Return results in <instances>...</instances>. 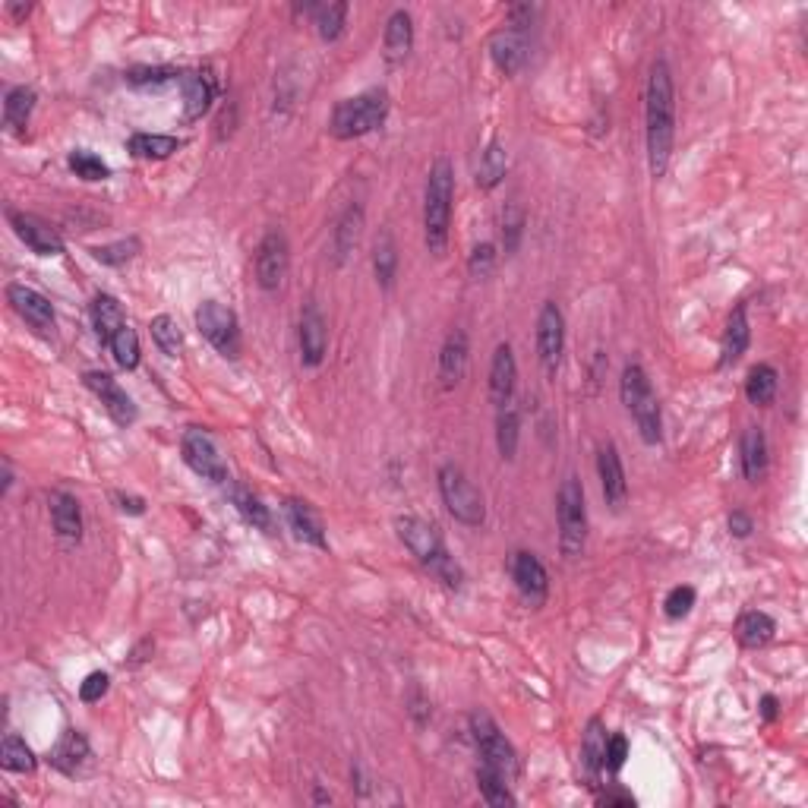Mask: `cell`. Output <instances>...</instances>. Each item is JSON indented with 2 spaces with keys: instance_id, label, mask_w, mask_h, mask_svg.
I'll use <instances>...</instances> for the list:
<instances>
[{
  "instance_id": "13",
  "label": "cell",
  "mask_w": 808,
  "mask_h": 808,
  "mask_svg": "<svg viewBox=\"0 0 808 808\" xmlns=\"http://www.w3.org/2000/svg\"><path fill=\"white\" fill-rule=\"evenodd\" d=\"M83 382L95 392V398L105 404V411L111 414V420L117 423V427H130V423H136V404L127 395V389H120V382L111 373L89 370L83 376Z\"/></svg>"
},
{
  "instance_id": "30",
  "label": "cell",
  "mask_w": 808,
  "mask_h": 808,
  "mask_svg": "<svg viewBox=\"0 0 808 808\" xmlns=\"http://www.w3.org/2000/svg\"><path fill=\"white\" fill-rule=\"evenodd\" d=\"M360 228H363V209L360 206H348L345 215L338 218L335 234H332V253L338 266H345L348 256L354 253L357 240H360Z\"/></svg>"
},
{
  "instance_id": "29",
  "label": "cell",
  "mask_w": 808,
  "mask_h": 808,
  "mask_svg": "<svg viewBox=\"0 0 808 808\" xmlns=\"http://www.w3.org/2000/svg\"><path fill=\"white\" fill-rule=\"evenodd\" d=\"M774 632H777V622H774L771 616H767V613H761V610L742 613L739 622H736V638H739V644H742V648H752V651L764 648V644H771Z\"/></svg>"
},
{
  "instance_id": "24",
  "label": "cell",
  "mask_w": 808,
  "mask_h": 808,
  "mask_svg": "<svg viewBox=\"0 0 808 808\" xmlns=\"http://www.w3.org/2000/svg\"><path fill=\"white\" fill-rule=\"evenodd\" d=\"M752 341V329H749V316H745V307H736L726 319L723 329V341H720V367H733V363L742 360V354L749 351Z\"/></svg>"
},
{
  "instance_id": "25",
  "label": "cell",
  "mask_w": 808,
  "mask_h": 808,
  "mask_svg": "<svg viewBox=\"0 0 808 808\" xmlns=\"http://www.w3.org/2000/svg\"><path fill=\"white\" fill-rule=\"evenodd\" d=\"M89 742H86V736L83 733H76V730H67L64 736L57 739V745L51 749V755H48V761L57 767L60 774H79L83 771V764L89 761Z\"/></svg>"
},
{
  "instance_id": "9",
  "label": "cell",
  "mask_w": 808,
  "mask_h": 808,
  "mask_svg": "<svg viewBox=\"0 0 808 808\" xmlns=\"http://www.w3.org/2000/svg\"><path fill=\"white\" fill-rule=\"evenodd\" d=\"M180 452H184V461L190 464V471H196L202 480H212V483H228V464L225 458L218 455V446L212 433L199 430V427H190L180 439Z\"/></svg>"
},
{
  "instance_id": "12",
  "label": "cell",
  "mask_w": 808,
  "mask_h": 808,
  "mask_svg": "<svg viewBox=\"0 0 808 808\" xmlns=\"http://www.w3.org/2000/svg\"><path fill=\"white\" fill-rule=\"evenodd\" d=\"M562 351H565V316L556 303H543L537 319V357L550 376H556L559 370Z\"/></svg>"
},
{
  "instance_id": "38",
  "label": "cell",
  "mask_w": 808,
  "mask_h": 808,
  "mask_svg": "<svg viewBox=\"0 0 808 808\" xmlns=\"http://www.w3.org/2000/svg\"><path fill=\"white\" fill-rule=\"evenodd\" d=\"M231 502L237 505L240 518H244L247 524H253L256 531H266V534L272 531V512H269V505H262L259 496H253L244 487H234L231 490Z\"/></svg>"
},
{
  "instance_id": "43",
  "label": "cell",
  "mask_w": 808,
  "mask_h": 808,
  "mask_svg": "<svg viewBox=\"0 0 808 808\" xmlns=\"http://www.w3.org/2000/svg\"><path fill=\"white\" fill-rule=\"evenodd\" d=\"M313 16H316V32L322 42H335L345 32V19H348V4H319L313 7Z\"/></svg>"
},
{
  "instance_id": "54",
  "label": "cell",
  "mask_w": 808,
  "mask_h": 808,
  "mask_svg": "<svg viewBox=\"0 0 808 808\" xmlns=\"http://www.w3.org/2000/svg\"><path fill=\"white\" fill-rule=\"evenodd\" d=\"M726 524H730V534H733V537H739V540H745V537H749V534L755 531V521H752V515H749V512H739V509H736L730 518H726Z\"/></svg>"
},
{
  "instance_id": "6",
  "label": "cell",
  "mask_w": 808,
  "mask_h": 808,
  "mask_svg": "<svg viewBox=\"0 0 808 808\" xmlns=\"http://www.w3.org/2000/svg\"><path fill=\"white\" fill-rule=\"evenodd\" d=\"M439 493L446 509L455 521L468 524V528H480L487 521V502H483V493L474 487L458 464H442L439 468Z\"/></svg>"
},
{
  "instance_id": "17",
  "label": "cell",
  "mask_w": 808,
  "mask_h": 808,
  "mask_svg": "<svg viewBox=\"0 0 808 808\" xmlns=\"http://www.w3.org/2000/svg\"><path fill=\"white\" fill-rule=\"evenodd\" d=\"M597 474H600V490H603L606 505H610L613 512H619L625 499H629V480H625L622 458L613 442H603L597 449Z\"/></svg>"
},
{
  "instance_id": "49",
  "label": "cell",
  "mask_w": 808,
  "mask_h": 808,
  "mask_svg": "<svg viewBox=\"0 0 808 808\" xmlns=\"http://www.w3.org/2000/svg\"><path fill=\"white\" fill-rule=\"evenodd\" d=\"M427 569L446 584V588H452V591H458L461 584H464V572H461V565L455 562V556H449V553H442L436 562H430Z\"/></svg>"
},
{
  "instance_id": "46",
  "label": "cell",
  "mask_w": 808,
  "mask_h": 808,
  "mask_svg": "<svg viewBox=\"0 0 808 808\" xmlns=\"http://www.w3.org/2000/svg\"><path fill=\"white\" fill-rule=\"evenodd\" d=\"M180 76L184 73H177V70H171V67H136V70H130L127 73V83L130 86H136V89H158V86H165V83H180Z\"/></svg>"
},
{
  "instance_id": "55",
  "label": "cell",
  "mask_w": 808,
  "mask_h": 808,
  "mask_svg": "<svg viewBox=\"0 0 808 808\" xmlns=\"http://www.w3.org/2000/svg\"><path fill=\"white\" fill-rule=\"evenodd\" d=\"M597 802H600V805H625V808H632V805H635L632 793H619V790H610V793L597 796Z\"/></svg>"
},
{
  "instance_id": "19",
  "label": "cell",
  "mask_w": 808,
  "mask_h": 808,
  "mask_svg": "<svg viewBox=\"0 0 808 808\" xmlns=\"http://www.w3.org/2000/svg\"><path fill=\"white\" fill-rule=\"evenodd\" d=\"M490 57L505 76L518 73L524 67V60H528V29H518V26L499 29L490 38Z\"/></svg>"
},
{
  "instance_id": "18",
  "label": "cell",
  "mask_w": 808,
  "mask_h": 808,
  "mask_svg": "<svg viewBox=\"0 0 808 808\" xmlns=\"http://www.w3.org/2000/svg\"><path fill=\"white\" fill-rule=\"evenodd\" d=\"M7 300H10V307L19 316H23L35 332H42V335H51L54 332V307H51V300L45 294H38L29 285H10L7 288Z\"/></svg>"
},
{
  "instance_id": "15",
  "label": "cell",
  "mask_w": 808,
  "mask_h": 808,
  "mask_svg": "<svg viewBox=\"0 0 808 808\" xmlns=\"http://www.w3.org/2000/svg\"><path fill=\"white\" fill-rule=\"evenodd\" d=\"M297 338H300V363L303 367H319L329 351V329H326V316H322L316 303H307V307H303Z\"/></svg>"
},
{
  "instance_id": "3",
  "label": "cell",
  "mask_w": 808,
  "mask_h": 808,
  "mask_svg": "<svg viewBox=\"0 0 808 808\" xmlns=\"http://www.w3.org/2000/svg\"><path fill=\"white\" fill-rule=\"evenodd\" d=\"M619 395H622L625 411L632 414L641 439L648 442V446H657V442L663 439L660 401H657V392L651 386L648 373H644L638 363H625L622 379H619Z\"/></svg>"
},
{
  "instance_id": "14",
  "label": "cell",
  "mask_w": 808,
  "mask_h": 808,
  "mask_svg": "<svg viewBox=\"0 0 808 808\" xmlns=\"http://www.w3.org/2000/svg\"><path fill=\"white\" fill-rule=\"evenodd\" d=\"M7 218H10V228L16 231V237L23 240L32 253H38V256L64 253V240H60L57 228H51L48 221H42L38 215H29V212H16V209H10Z\"/></svg>"
},
{
  "instance_id": "11",
  "label": "cell",
  "mask_w": 808,
  "mask_h": 808,
  "mask_svg": "<svg viewBox=\"0 0 808 808\" xmlns=\"http://www.w3.org/2000/svg\"><path fill=\"white\" fill-rule=\"evenodd\" d=\"M395 534H398V540L404 543V547L411 550V556H417L423 565H430L442 553H449L446 543H442V537H439V531L433 528L430 521H423L417 515H398L395 518Z\"/></svg>"
},
{
  "instance_id": "47",
  "label": "cell",
  "mask_w": 808,
  "mask_h": 808,
  "mask_svg": "<svg viewBox=\"0 0 808 808\" xmlns=\"http://www.w3.org/2000/svg\"><path fill=\"white\" fill-rule=\"evenodd\" d=\"M70 168H73V174L76 177H83V180H108V174H111V168L105 165V161H101L98 155H92V152H86V149H76L73 155H70Z\"/></svg>"
},
{
  "instance_id": "34",
  "label": "cell",
  "mask_w": 808,
  "mask_h": 808,
  "mask_svg": "<svg viewBox=\"0 0 808 808\" xmlns=\"http://www.w3.org/2000/svg\"><path fill=\"white\" fill-rule=\"evenodd\" d=\"M505 171H509V158H505V149H502V143H493L483 149V155H480V165H477V187L480 190H493V187H499L502 184V177H505Z\"/></svg>"
},
{
  "instance_id": "48",
  "label": "cell",
  "mask_w": 808,
  "mask_h": 808,
  "mask_svg": "<svg viewBox=\"0 0 808 808\" xmlns=\"http://www.w3.org/2000/svg\"><path fill=\"white\" fill-rule=\"evenodd\" d=\"M692 606H695V588H692V584H679V588H673L670 594H666L663 613L670 619H682V616L692 613Z\"/></svg>"
},
{
  "instance_id": "16",
  "label": "cell",
  "mask_w": 808,
  "mask_h": 808,
  "mask_svg": "<svg viewBox=\"0 0 808 808\" xmlns=\"http://www.w3.org/2000/svg\"><path fill=\"white\" fill-rule=\"evenodd\" d=\"M512 581H515V588L521 591V597L528 600L531 606H540L543 600H547L550 594V575L547 569H543V562L528 553V550H518L512 556Z\"/></svg>"
},
{
  "instance_id": "37",
  "label": "cell",
  "mask_w": 808,
  "mask_h": 808,
  "mask_svg": "<svg viewBox=\"0 0 808 808\" xmlns=\"http://www.w3.org/2000/svg\"><path fill=\"white\" fill-rule=\"evenodd\" d=\"M180 146V139L177 136H161V133H133L130 136V143H127V149L133 152V155H139V158H155V161H161V158H171Z\"/></svg>"
},
{
  "instance_id": "52",
  "label": "cell",
  "mask_w": 808,
  "mask_h": 808,
  "mask_svg": "<svg viewBox=\"0 0 808 808\" xmlns=\"http://www.w3.org/2000/svg\"><path fill=\"white\" fill-rule=\"evenodd\" d=\"M496 266V247L493 244H477L471 250V259H468V269L474 278H487Z\"/></svg>"
},
{
  "instance_id": "31",
  "label": "cell",
  "mask_w": 808,
  "mask_h": 808,
  "mask_svg": "<svg viewBox=\"0 0 808 808\" xmlns=\"http://www.w3.org/2000/svg\"><path fill=\"white\" fill-rule=\"evenodd\" d=\"M603 755H606L603 720L600 717H591L588 720V730H584V739H581V764H584V771H588L591 780H597L600 771H603Z\"/></svg>"
},
{
  "instance_id": "36",
  "label": "cell",
  "mask_w": 808,
  "mask_h": 808,
  "mask_svg": "<svg viewBox=\"0 0 808 808\" xmlns=\"http://www.w3.org/2000/svg\"><path fill=\"white\" fill-rule=\"evenodd\" d=\"M35 111V89L29 86H16L7 92L4 98V120H7V127L16 130V133H23L26 124H29V117Z\"/></svg>"
},
{
  "instance_id": "1",
  "label": "cell",
  "mask_w": 808,
  "mask_h": 808,
  "mask_svg": "<svg viewBox=\"0 0 808 808\" xmlns=\"http://www.w3.org/2000/svg\"><path fill=\"white\" fill-rule=\"evenodd\" d=\"M644 133H648V165L651 177H663L670 168L673 136H676V89L673 73L663 57H657L644 86Z\"/></svg>"
},
{
  "instance_id": "32",
  "label": "cell",
  "mask_w": 808,
  "mask_h": 808,
  "mask_svg": "<svg viewBox=\"0 0 808 808\" xmlns=\"http://www.w3.org/2000/svg\"><path fill=\"white\" fill-rule=\"evenodd\" d=\"M180 89H184V117L199 120L212 105V83L202 73H184L180 76Z\"/></svg>"
},
{
  "instance_id": "23",
  "label": "cell",
  "mask_w": 808,
  "mask_h": 808,
  "mask_svg": "<svg viewBox=\"0 0 808 808\" xmlns=\"http://www.w3.org/2000/svg\"><path fill=\"white\" fill-rule=\"evenodd\" d=\"M285 515H288L291 531H294L303 543H313V547H319V550H329L326 528H322V518L310 509V502L288 499V502H285Z\"/></svg>"
},
{
  "instance_id": "8",
  "label": "cell",
  "mask_w": 808,
  "mask_h": 808,
  "mask_svg": "<svg viewBox=\"0 0 808 808\" xmlns=\"http://www.w3.org/2000/svg\"><path fill=\"white\" fill-rule=\"evenodd\" d=\"M196 329L199 335L209 341V345L221 354V357H240V326H237V316L231 307L218 300H206L199 303L196 310Z\"/></svg>"
},
{
  "instance_id": "56",
  "label": "cell",
  "mask_w": 808,
  "mask_h": 808,
  "mask_svg": "<svg viewBox=\"0 0 808 808\" xmlns=\"http://www.w3.org/2000/svg\"><path fill=\"white\" fill-rule=\"evenodd\" d=\"M117 502H120V509L130 512V515H143L146 512V502L136 499V496H117Z\"/></svg>"
},
{
  "instance_id": "26",
  "label": "cell",
  "mask_w": 808,
  "mask_h": 808,
  "mask_svg": "<svg viewBox=\"0 0 808 808\" xmlns=\"http://www.w3.org/2000/svg\"><path fill=\"white\" fill-rule=\"evenodd\" d=\"M89 316H92V329H95L101 345H111V338L127 326L124 307H120L111 294H95L92 307H89Z\"/></svg>"
},
{
  "instance_id": "7",
  "label": "cell",
  "mask_w": 808,
  "mask_h": 808,
  "mask_svg": "<svg viewBox=\"0 0 808 808\" xmlns=\"http://www.w3.org/2000/svg\"><path fill=\"white\" fill-rule=\"evenodd\" d=\"M471 736L477 742V752L483 758V764L499 771L505 780L518 777V755L512 749V742L505 739V733L499 730V723L487 714V711H474L471 714Z\"/></svg>"
},
{
  "instance_id": "27",
  "label": "cell",
  "mask_w": 808,
  "mask_h": 808,
  "mask_svg": "<svg viewBox=\"0 0 808 808\" xmlns=\"http://www.w3.org/2000/svg\"><path fill=\"white\" fill-rule=\"evenodd\" d=\"M414 48V23L408 10H395L386 23V60L389 64H401Z\"/></svg>"
},
{
  "instance_id": "44",
  "label": "cell",
  "mask_w": 808,
  "mask_h": 808,
  "mask_svg": "<svg viewBox=\"0 0 808 808\" xmlns=\"http://www.w3.org/2000/svg\"><path fill=\"white\" fill-rule=\"evenodd\" d=\"M111 354H114V360H117V367L120 370H136L139 367V335L130 329V326H124L120 329L114 338H111Z\"/></svg>"
},
{
  "instance_id": "22",
  "label": "cell",
  "mask_w": 808,
  "mask_h": 808,
  "mask_svg": "<svg viewBox=\"0 0 808 808\" xmlns=\"http://www.w3.org/2000/svg\"><path fill=\"white\" fill-rule=\"evenodd\" d=\"M464 370H468V335L461 329L449 332L446 345L439 351V386L442 389H455Z\"/></svg>"
},
{
  "instance_id": "35",
  "label": "cell",
  "mask_w": 808,
  "mask_h": 808,
  "mask_svg": "<svg viewBox=\"0 0 808 808\" xmlns=\"http://www.w3.org/2000/svg\"><path fill=\"white\" fill-rule=\"evenodd\" d=\"M777 386H780L777 370L771 363H758V367H752L749 379H745V395H749L752 404L764 408V404H771L777 398Z\"/></svg>"
},
{
  "instance_id": "53",
  "label": "cell",
  "mask_w": 808,
  "mask_h": 808,
  "mask_svg": "<svg viewBox=\"0 0 808 808\" xmlns=\"http://www.w3.org/2000/svg\"><path fill=\"white\" fill-rule=\"evenodd\" d=\"M108 689H111L108 673L95 670V673H89V676L83 679V685H79V698H83L86 704H95V701H101V698L108 695Z\"/></svg>"
},
{
  "instance_id": "10",
  "label": "cell",
  "mask_w": 808,
  "mask_h": 808,
  "mask_svg": "<svg viewBox=\"0 0 808 808\" xmlns=\"http://www.w3.org/2000/svg\"><path fill=\"white\" fill-rule=\"evenodd\" d=\"M288 262H291V250H288V237L281 228H269L266 237L259 240L256 250V281L262 291H278L281 281L288 275Z\"/></svg>"
},
{
  "instance_id": "41",
  "label": "cell",
  "mask_w": 808,
  "mask_h": 808,
  "mask_svg": "<svg viewBox=\"0 0 808 808\" xmlns=\"http://www.w3.org/2000/svg\"><path fill=\"white\" fill-rule=\"evenodd\" d=\"M477 790H480V796H483V802H487V805H515L509 780H505L499 771H493V767H487V764L477 767Z\"/></svg>"
},
{
  "instance_id": "40",
  "label": "cell",
  "mask_w": 808,
  "mask_h": 808,
  "mask_svg": "<svg viewBox=\"0 0 808 808\" xmlns=\"http://www.w3.org/2000/svg\"><path fill=\"white\" fill-rule=\"evenodd\" d=\"M152 341L158 345V351L165 354V357H180V351H184V332H180V326H177V319L174 316H168V313H161V316H155L152 319Z\"/></svg>"
},
{
  "instance_id": "45",
  "label": "cell",
  "mask_w": 808,
  "mask_h": 808,
  "mask_svg": "<svg viewBox=\"0 0 808 808\" xmlns=\"http://www.w3.org/2000/svg\"><path fill=\"white\" fill-rule=\"evenodd\" d=\"M143 244H139V237H124V240H114V244H105V247H92V256L101 262V266H124L130 262Z\"/></svg>"
},
{
  "instance_id": "28",
  "label": "cell",
  "mask_w": 808,
  "mask_h": 808,
  "mask_svg": "<svg viewBox=\"0 0 808 808\" xmlns=\"http://www.w3.org/2000/svg\"><path fill=\"white\" fill-rule=\"evenodd\" d=\"M739 455H742V474H745V480L758 483L764 477V471H767V439H764V430L761 427H745Z\"/></svg>"
},
{
  "instance_id": "4",
  "label": "cell",
  "mask_w": 808,
  "mask_h": 808,
  "mask_svg": "<svg viewBox=\"0 0 808 808\" xmlns=\"http://www.w3.org/2000/svg\"><path fill=\"white\" fill-rule=\"evenodd\" d=\"M389 117V92L386 89H370L354 98L338 101L329 130L335 139H360L373 130H379Z\"/></svg>"
},
{
  "instance_id": "42",
  "label": "cell",
  "mask_w": 808,
  "mask_h": 808,
  "mask_svg": "<svg viewBox=\"0 0 808 808\" xmlns=\"http://www.w3.org/2000/svg\"><path fill=\"white\" fill-rule=\"evenodd\" d=\"M518 430H521V423H518L515 404H505V408H499V417H496V446H499V455L505 461H512L518 452Z\"/></svg>"
},
{
  "instance_id": "51",
  "label": "cell",
  "mask_w": 808,
  "mask_h": 808,
  "mask_svg": "<svg viewBox=\"0 0 808 808\" xmlns=\"http://www.w3.org/2000/svg\"><path fill=\"white\" fill-rule=\"evenodd\" d=\"M625 758H629V739H625L622 733H616V736H606L603 771L619 774V771H622V764H625Z\"/></svg>"
},
{
  "instance_id": "58",
  "label": "cell",
  "mask_w": 808,
  "mask_h": 808,
  "mask_svg": "<svg viewBox=\"0 0 808 808\" xmlns=\"http://www.w3.org/2000/svg\"><path fill=\"white\" fill-rule=\"evenodd\" d=\"M13 487V471H10V461H4V483H0V496H7Z\"/></svg>"
},
{
  "instance_id": "20",
  "label": "cell",
  "mask_w": 808,
  "mask_h": 808,
  "mask_svg": "<svg viewBox=\"0 0 808 808\" xmlns=\"http://www.w3.org/2000/svg\"><path fill=\"white\" fill-rule=\"evenodd\" d=\"M515 382H518V363L512 354V345H496L493 360H490V401L496 404V411L512 404L515 395Z\"/></svg>"
},
{
  "instance_id": "57",
  "label": "cell",
  "mask_w": 808,
  "mask_h": 808,
  "mask_svg": "<svg viewBox=\"0 0 808 808\" xmlns=\"http://www.w3.org/2000/svg\"><path fill=\"white\" fill-rule=\"evenodd\" d=\"M777 707H780L777 698H774V695H767V698L761 701V717H764L767 723H774V720H777Z\"/></svg>"
},
{
  "instance_id": "5",
  "label": "cell",
  "mask_w": 808,
  "mask_h": 808,
  "mask_svg": "<svg viewBox=\"0 0 808 808\" xmlns=\"http://www.w3.org/2000/svg\"><path fill=\"white\" fill-rule=\"evenodd\" d=\"M556 518H559V550L565 559H578L588 543V505H584V487L575 474L562 480L556 493Z\"/></svg>"
},
{
  "instance_id": "33",
  "label": "cell",
  "mask_w": 808,
  "mask_h": 808,
  "mask_svg": "<svg viewBox=\"0 0 808 808\" xmlns=\"http://www.w3.org/2000/svg\"><path fill=\"white\" fill-rule=\"evenodd\" d=\"M373 272H376L379 288L389 291L392 281H395V272H398V247H395L392 231H379L376 234V244H373Z\"/></svg>"
},
{
  "instance_id": "2",
  "label": "cell",
  "mask_w": 808,
  "mask_h": 808,
  "mask_svg": "<svg viewBox=\"0 0 808 808\" xmlns=\"http://www.w3.org/2000/svg\"><path fill=\"white\" fill-rule=\"evenodd\" d=\"M452 199H455V171L449 158H436L427 177V193H423V240L433 256H442L449 247V225H452Z\"/></svg>"
},
{
  "instance_id": "21",
  "label": "cell",
  "mask_w": 808,
  "mask_h": 808,
  "mask_svg": "<svg viewBox=\"0 0 808 808\" xmlns=\"http://www.w3.org/2000/svg\"><path fill=\"white\" fill-rule=\"evenodd\" d=\"M51 521L57 537L73 547V543L83 540V509H79V499L73 493L54 490L51 493Z\"/></svg>"
},
{
  "instance_id": "39",
  "label": "cell",
  "mask_w": 808,
  "mask_h": 808,
  "mask_svg": "<svg viewBox=\"0 0 808 808\" xmlns=\"http://www.w3.org/2000/svg\"><path fill=\"white\" fill-rule=\"evenodd\" d=\"M35 755L29 745L19 739V736H4V742H0V767L4 771H13V774H32L35 771Z\"/></svg>"
},
{
  "instance_id": "50",
  "label": "cell",
  "mask_w": 808,
  "mask_h": 808,
  "mask_svg": "<svg viewBox=\"0 0 808 808\" xmlns=\"http://www.w3.org/2000/svg\"><path fill=\"white\" fill-rule=\"evenodd\" d=\"M521 231H524V212L518 206H509L502 215V240H505V253H515L518 250V240H521Z\"/></svg>"
}]
</instances>
